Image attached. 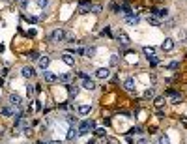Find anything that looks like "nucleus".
Here are the masks:
<instances>
[{"mask_svg": "<svg viewBox=\"0 0 187 144\" xmlns=\"http://www.w3.org/2000/svg\"><path fill=\"white\" fill-rule=\"evenodd\" d=\"M68 92L71 97H77L79 95V86H75V84H68Z\"/></svg>", "mask_w": 187, "mask_h": 144, "instance_id": "nucleus-19", "label": "nucleus"}, {"mask_svg": "<svg viewBox=\"0 0 187 144\" xmlns=\"http://www.w3.org/2000/svg\"><path fill=\"white\" fill-rule=\"evenodd\" d=\"M77 120H79V118H77L75 114H68V122H69V126H73V124H77Z\"/></svg>", "mask_w": 187, "mask_h": 144, "instance_id": "nucleus-33", "label": "nucleus"}, {"mask_svg": "<svg viewBox=\"0 0 187 144\" xmlns=\"http://www.w3.org/2000/svg\"><path fill=\"white\" fill-rule=\"evenodd\" d=\"M146 21H148V25H152V26H159L161 25V19H157L155 15H148Z\"/></svg>", "mask_w": 187, "mask_h": 144, "instance_id": "nucleus-18", "label": "nucleus"}, {"mask_svg": "<svg viewBox=\"0 0 187 144\" xmlns=\"http://www.w3.org/2000/svg\"><path fill=\"white\" fill-rule=\"evenodd\" d=\"M111 9H112V13H120V4L112 2V4H111Z\"/></svg>", "mask_w": 187, "mask_h": 144, "instance_id": "nucleus-37", "label": "nucleus"}, {"mask_svg": "<svg viewBox=\"0 0 187 144\" xmlns=\"http://www.w3.org/2000/svg\"><path fill=\"white\" fill-rule=\"evenodd\" d=\"M174 26H176V21H174V19L165 21V28H174Z\"/></svg>", "mask_w": 187, "mask_h": 144, "instance_id": "nucleus-31", "label": "nucleus"}, {"mask_svg": "<svg viewBox=\"0 0 187 144\" xmlns=\"http://www.w3.org/2000/svg\"><path fill=\"white\" fill-rule=\"evenodd\" d=\"M75 75H77V77H81L82 81H84V79H88V75H86L84 71H75Z\"/></svg>", "mask_w": 187, "mask_h": 144, "instance_id": "nucleus-38", "label": "nucleus"}, {"mask_svg": "<svg viewBox=\"0 0 187 144\" xmlns=\"http://www.w3.org/2000/svg\"><path fill=\"white\" fill-rule=\"evenodd\" d=\"M43 79H45L47 82H56V81H58V77L54 75V73H51V71H47V69H45V71H43Z\"/></svg>", "mask_w": 187, "mask_h": 144, "instance_id": "nucleus-16", "label": "nucleus"}, {"mask_svg": "<svg viewBox=\"0 0 187 144\" xmlns=\"http://www.w3.org/2000/svg\"><path fill=\"white\" fill-rule=\"evenodd\" d=\"M65 39V32L62 28H56V30H52V34H51V41L52 43H62Z\"/></svg>", "mask_w": 187, "mask_h": 144, "instance_id": "nucleus-2", "label": "nucleus"}, {"mask_svg": "<svg viewBox=\"0 0 187 144\" xmlns=\"http://www.w3.org/2000/svg\"><path fill=\"white\" fill-rule=\"evenodd\" d=\"M131 133H137V135H140V133H142V127H140V126H137V127L131 129Z\"/></svg>", "mask_w": 187, "mask_h": 144, "instance_id": "nucleus-40", "label": "nucleus"}, {"mask_svg": "<svg viewBox=\"0 0 187 144\" xmlns=\"http://www.w3.org/2000/svg\"><path fill=\"white\" fill-rule=\"evenodd\" d=\"M101 34H103V36H109V34H111V28H109V26H105V28H103V32H101Z\"/></svg>", "mask_w": 187, "mask_h": 144, "instance_id": "nucleus-42", "label": "nucleus"}, {"mask_svg": "<svg viewBox=\"0 0 187 144\" xmlns=\"http://www.w3.org/2000/svg\"><path fill=\"white\" fill-rule=\"evenodd\" d=\"M86 144H95V142H94V140H88V142H86Z\"/></svg>", "mask_w": 187, "mask_h": 144, "instance_id": "nucleus-45", "label": "nucleus"}, {"mask_svg": "<svg viewBox=\"0 0 187 144\" xmlns=\"http://www.w3.org/2000/svg\"><path fill=\"white\" fill-rule=\"evenodd\" d=\"M159 144H170V139H169L167 135H161V137H159Z\"/></svg>", "mask_w": 187, "mask_h": 144, "instance_id": "nucleus-34", "label": "nucleus"}, {"mask_svg": "<svg viewBox=\"0 0 187 144\" xmlns=\"http://www.w3.org/2000/svg\"><path fill=\"white\" fill-rule=\"evenodd\" d=\"M9 103H12V107H23V99H21L19 94H9Z\"/></svg>", "mask_w": 187, "mask_h": 144, "instance_id": "nucleus-7", "label": "nucleus"}, {"mask_svg": "<svg viewBox=\"0 0 187 144\" xmlns=\"http://www.w3.org/2000/svg\"><path fill=\"white\" fill-rule=\"evenodd\" d=\"M178 39L180 41H187V30H183V28L178 30Z\"/></svg>", "mask_w": 187, "mask_h": 144, "instance_id": "nucleus-27", "label": "nucleus"}, {"mask_svg": "<svg viewBox=\"0 0 187 144\" xmlns=\"http://www.w3.org/2000/svg\"><path fill=\"white\" fill-rule=\"evenodd\" d=\"M65 137H68V140H73V139H77V137H79V131L75 129V126H69V129H68V135H65Z\"/></svg>", "mask_w": 187, "mask_h": 144, "instance_id": "nucleus-17", "label": "nucleus"}, {"mask_svg": "<svg viewBox=\"0 0 187 144\" xmlns=\"http://www.w3.org/2000/svg\"><path fill=\"white\" fill-rule=\"evenodd\" d=\"M82 88H84V90H88V92H94L95 88H97V84H95V81H92L90 77H88V79L82 81Z\"/></svg>", "mask_w": 187, "mask_h": 144, "instance_id": "nucleus-8", "label": "nucleus"}, {"mask_svg": "<svg viewBox=\"0 0 187 144\" xmlns=\"http://www.w3.org/2000/svg\"><path fill=\"white\" fill-rule=\"evenodd\" d=\"M71 79H73V73H64V75L58 77V81H60V82H65V84H69Z\"/></svg>", "mask_w": 187, "mask_h": 144, "instance_id": "nucleus-20", "label": "nucleus"}, {"mask_svg": "<svg viewBox=\"0 0 187 144\" xmlns=\"http://www.w3.org/2000/svg\"><path fill=\"white\" fill-rule=\"evenodd\" d=\"M180 122H182L183 127H187V118H185V116H180Z\"/></svg>", "mask_w": 187, "mask_h": 144, "instance_id": "nucleus-41", "label": "nucleus"}, {"mask_svg": "<svg viewBox=\"0 0 187 144\" xmlns=\"http://www.w3.org/2000/svg\"><path fill=\"white\" fill-rule=\"evenodd\" d=\"M21 75H23L25 79H34V77H36V69L32 68V65H25V68L21 69Z\"/></svg>", "mask_w": 187, "mask_h": 144, "instance_id": "nucleus-5", "label": "nucleus"}, {"mask_svg": "<svg viewBox=\"0 0 187 144\" xmlns=\"http://www.w3.org/2000/svg\"><path fill=\"white\" fill-rule=\"evenodd\" d=\"M135 144H148V140H146V139H139Z\"/></svg>", "mask_w": 187, "mask_h": 144, "instance_id": "nucleus-43", "label": "nucleus"}, {"mask_svg": "<svg viewBox=\"0 0 187 144\" xmlns=\"http://www.w3.org/2000/svg\"><path fill=\"white\" fill-rule=\"evenodd\" d=\"M109 62H111V68H116V65H118V54H112Z\"/></svg>", "mask_w": 187, "mask_h": 144, "instance_id": "nucleus-30", "label": "nucleus"}, {"mask_svg": "<svg viewBox=\"0 0 187 144\" xmlns=\"http://www.w3.org/2000/svg\"><path fill=\"white\" fill-rule=\"evenodd\" d=\"M26 94H28V97H32V95L36 94V88L32 86V84H30V86H26Z\"/></svg>", "mask_w": 187, "mask_h": 144, "instance_id": "nucleus-35", "label": "nucleus"}, {"mask_svg": "<svg viewBox=\"0 0 187 144\" xmlns=\"http://www.w3.org/2000/svg\"><path fill=\"white\" fill-rule=\"evenodd\" d=\"M124 88H125L127 92H135V90H137V86H135V79H131V77H129V79H125V81H124Z\"/></svg>", "mask_w": 187, "mask_h": 144, "instance_id": "nucleus-10", "label": "nucleus"}, {"mask_svg": "<svg viewBox=\"0 0 187 144\" xmlns=\"http://www.w3.org/2000/svg\"><path fill=\"white\" fill-rule=\"evenodd\" d=\"M28 60H32V62L39 60V54H38V52H30V54H28Z\"/></svg>", "mask_w": 187, "mask_h": 144, "instance_id": "nucleus-36", "label": "nucleus"}, {"mask_svg": "<svg viewBox=\"0 0 187 144\" xmlns=\"http://www.w3.org/2000/svg\"><path fill=\"white\" fill-rule=\"evenodd\" d=\"M118 43H120V45H122V47H127V45H129V43H131V39H129V36L125 34V32H122V30H120V32H118Z\"/></svg>", "mask_w": 187, "mask_h": 144, "instance_id": "nucleus-6", "label": "nucleus"}, {"mask_svg": "<svg viewBox=\"0 0 187 144\" xmlns=\"http://www.w3.org/2000/svg\"><path fill=\"white\" fill-rule=\"evenodd\" d=\"M36 144H43V142H36Z\"/></svg>", "mask_w": 187, "mask_h": 144, "instance_id": "nucleus-47", "label": "nucleus"}, {"mask_svg": "<svg viewBox=\"0 0 187 144\" xmlns=\"http://www.w3.org/2000/svg\"><path fill=\"white\" fill-rule=\"evenodd\" d=\"M142 52H144L146 58H148V56H153V54H155V49H153V47H144V49H142Z\"/></svg>", "mask_w": 187, "mask_h": 144, "instance_id": "nucleus-25", "label": "nucleus"}, {"mask_svg": "<svg viewBox=\"0 0 187 144\" xmlns=\"http://www.w3.org/2000/svg\"><path fill=\"white\" fill-rule=\"evenodd\" d=\"M49 144H64V142H62V140H51Z\"/></svg>", "mask_w": 187, "mask_h": 144, "instance_id": "nucleus-44", "label": "nucleus"}, {"mask_svg": "<svg viewBox=\"0 0 187 144\" xmlns=\"http://www.w3.org/2000/svg\"><path fill=\"white\" fill-rule=\"evenodd\" d=\"M148 62H150L152 65H157V64H159V58L155 56V54H153V56H148Z\"/></svg>", "mask_w": 187, "mask_h": 144, "instance_id": "nucleus-32", "label": "nucleus"}, {"mask_svg": "<svg viewBox=\"0 0 187 144\" xmlns=\"http://www.w3.org/2000/svg\"><path fill=\"white\" fill-rule=\"evenodd\" d=\"M94 131H95V137H105L107 135V129L105 127H95Z\"/></svg>", "mask_w": 187, "mask_h": 144, "instance_id": "nucleus-26", "label": "nucleus"}, {"mask_svg": "<svg viewBox=\"0 0 187 144\" xmlns=\"http://www.w3.org/2000/svg\"><path fill=\"white\" fill-rule=\"evenodd\" d=\"M161 49H163L165 52H169V51H172V49H174V41H172L170 38H167V39H165V41L161 43Z\"/></svg>", "mask_w": 187, "mask_h": 144, "instance_id": "nucleus-12", "label": "nucleus"}, {"mask_svg": "<svg viewBox=\"0 0 187 144\" xmlns=\"http://www.w3.org/2000/svg\"><path fill=\"white\" fill-rule=\"evenodd\" d=\"M139 21H140V19H139L137 15H129V17L125 19V23H127V25H131V26H135V25H139Z\"/></svg>", "mask_w": 187, "mask_h": 144, "instance_id": "nucleus-22", "label": "nucleus"}, {"mask_svg": "<svg viewBox=\"0 0 187 144\" xmlns=\"http://www.w3.org/2000/svg\"><path fill=\"white\" fill-rule=\"evenodd\" d=\"M15 112H13V109L12 107H2L0 109V116H4V118H12Z\"/></svg>", "mask_w": 187, "mask_h": 144, "instance_id": "nucleus-15", "label": "nucleus"}, {"mask_svg": "<svg viewBox=\"0 0 187 144\" xmlns=\"http://www.w3.org/2000/svg\"><path fill=\"white\" fill-rule=\"evenodd\" d=\"M36 6L43 9V8H47V6H49V0H36Z\"/></svg>", "mask_w": 187, "mask_h": 144, "instance_id": "nucleus-29", "label": "nucleus"}, {"mask_svg": "<svg viewBox=\"0 0 187 144\" xmlns=\"http://www.w3.org/2000/svg\"><path fill=\"white\" fill-rule=\"evenodd\" d=\"M165 95H157V97H153V107H155L157 110H161L163 107H165Z\"/></svg>", "mask_w": 187, "mask_h": 144, "instance_id": "nucleus-11", "label": "nucleus"}, {"mask_svg": "<svg viewBox=\"0 0 187 144\" xmlns=\"http://www.w3.org/2000/svg\"><path fill=\"white\" fill-rule=\"evenodd\" d=\"M84 56H86V58H94V56H95V47H88V49H84Z\"/></svg>", "mask_w": 187, "mask_h": 144, "instance_id": "nucleus-24", "label": "nucleus"}, {"mask_svg": "<svg viewBox=\"0 0 187 144\" xmlns=\"http://www.w3.org/2000/svg\"><path fill=\"white\" fill-rule=\"evenodd\" d=\"M101 9H103V6H101V4H94V6H92V13L99 15V13H101Z\"/></svg>", "mask_w": 187, "mask_h": 144, "instance_id": "nucleus-28", "label": "nucleus"}, {"mask_svg": "<svg viewBox=\"0 0 187 144\" xmlns=\"http://www.w3.org/2000/svg\"><path fill=\"white\" fill-rule=\"evenodd\" d=\"M182 99H183L182 94H172V95H170V103H172V105H180Z\"/></svg>", "mask_w": 187, "mask_h": 144, "instance_id": "nucleus-21", "label": "nucleus"}, {"mask_svg": "<svg viewBox=\"0 0 187 144\" xmlns=\"http://www.w3.org/2000/svg\"><path fill=\"white\" fill-rule=\"evenodd\" d=\"M62 62L65 65H69V68H73V65H75V56H73L71 52H64L62 54Z\"/></svg>", "mask_w": 187, "mask_h": 144, "instance_id": "nucleus-9", "label": "nucleus"}, {"mask_svg": "<svg viewBox=\"0 0 187 144\" xmlns=\"http://www.w3.org/2000/svg\"><path fill=\"white\" fill-rule=\"evenodd\" d=\"M94 75H95V79L105 81V79H109V77H111V69H109V68H97V69L94 71Z\"/></svg>", "mask_w": 187, "mask_h": 144, "instance_id": "nucleus-3", "label": "nucleus"}, {"mask_svg": "<svg viewBox=\"0 0 187 144\" xmlns=\"http://www.w3.org/2000/svg\"><path fill=\"white\" fill-rule=\"evenodd\" d=\"M92 9V2L90 0H82V2L79 4V8H77V12H79L81 15H84V13H88Z\"/></svg>", "mask_w": 187, "mask_h": 144, "instance_id": "nucleus-4", "label": "nucleus"}, {"mask_svg": "<svg viewBox=\"0 0 187 144\" xmlns=\"http://www.w3.org/2000/svg\"><path fill=\"white\" fill-rule=\"evenodd\" d=\"M94 129H95V122L94 120H84L77 131H79V137H84V135H88V133L94 131Z\"/></svg>", "mask_w": 187, "mask_h": 144, "instance_id": "nucleus-1", "label": "nucleus"}, {"mask_svg": "<svg viewBox=\"0 0 187 144\" xmlns=\"http://www.w3.org/2000/svg\"><path fill=\"white\" fill-rule=\"evenodd\" d=\"M0 97H2V95H0Z\"/></svg>", "mask_w": 187, "mask_h": 144, "instance_id": "nucleus-48", "label": "nucleus"}, {"mask_svg": "<svg viewBox=\"0 0 187 144\" xmlns=\"http://www.w3.org/2000/svg\"><path fill=\"white\" fill-rule=\"evenodd\" d=\"M2 84H4V79H0V86H2Z\"/></svg>", "mask_w": 187, "mask_h": 144, "instance_id": "nucleus-46", "label": "nucleus"}, {"mask_svg": "<svg viewBox=\"0 0 187 144\" xmlns=\"http://www.w3.org/2000/svg\"><path fill=\"white\" fill-rule=\"evenodd\" d=\"M178 68H180L178 62H170V64H169V69H178Z\"/></svg>", "mask_w": 187, "mask_h": 144, "instance_id": "nucleus-39", "label": "nucleus"}, {"mask_svg": "<svg viewBox=\"0 0 187 144\" xmlns=\"http://www.w3.org/2000/svg\"><path fill=\"white\" fill-rule=\"evenodd\" d=\"M77 112H79L81 116H86L92 112V105H79V109H77Z\"/></svg>", "mask_w": 187, "mask_h": 144, "instance_id": "nucleus-13", "label": "nucleus"}, {"mask_svg": "<svg viewBox=\"0 0 187 144\" xmlns=\"http://www.w3.org/2000/svg\"><path fill=\"white\" fill-rule=\"evenodd\" d=\"M155 97V90L153 88H146L144 90V99H153Z\"/></svg>", "mask_w": 187, "mask_h": 144, "instance_id": "nucleus-23", "label": "nucleus"}, {"mask_svg": "<svg viewBox=\"0 0 187 144\" xmlns=\"http://www.w3.org/2000/svg\"><path fill=\"white\" fill-rule=\"evenodd\" d=\"M38 64H39V68H41L43 71H45V69L49 68V64H51V58H49V56H39Z\"/></svg>", "mask_w": 187, "mask_h": 144, "instance_id": "nucleus-14", "label": "nucleus"}]
</instances>
